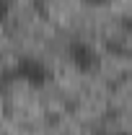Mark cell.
I'll use <instances>...</instances> for the list:
<instances>
[{
	"instance_id": "cell-1",
	"label": "cell",
	"mask_w": 132,
	"mask_h": 135,
	"mask_svg": "<svg viewBox=\"0 0 132 135\" xmlns=\"http://www.w3.org/2000/svg\"><path fill=\"white\" fill-rule=\"evenodd\" d=\"M13 73H16V81L31 86V88H42L52 81V70L47 68V62L34 55H21L13 62Z\"/></svg>"
},
{
	"instance_id": "cell-2",
	"label": "cell",
	"mask_w": 132,
	"mask_h": 135,
	"mask_svg": "<svg viewBox=\"0 0 132 135\" xmlns=\"http://www.w3.org/2000/svg\"><path fill=\"white\" fill-rule=\"evenodd\" d=\"M67 60L78 73L91 75V73H96L101 68V52L85 39H73L67 44Z\"/></svg>"
},
{
	"instance_id": "cell-3",
	"label": "cell",
	"mask_w": 132,
	"mask_h": 135,
	"mask_svg": "<svg viewBox=\"0 0 132 135\" xmlns=\"http://www.w3.org/2000/svg\"><path fill=\"white\" fill-rule=\"evenodd\" d=\"M13 83H16V73H13V68L0 70V91H8Z\"/></svg>"
},
{
	"instance_id": "cell-4",
	"label": "cell",
	"mask_w": 132,
	"mask_h": 135,
	"mask_svg": "<svg viewBox=\"0 0 132 135\" xmlns=\"http://www.w3.org/2000/svg\"><path fill=\"white\" fill-rule=\"evenodd\" d=\"M13 13V0H0V23H5Z\"/></svg>"
},
{
	"instance_id": "cell-5",
	"label": "cell",
	"mask_w": 132,
	"mask_h": 135,
	"mask_svg": "<svg viewBox=\"0 0 132 135\" xmlns=\"http://www.w3.org/2000/svg\"><path fill=\"white\" fill-rule=\"evenodd\" d=\"M106 47H109V52H114V55H127V50H124V44H122V42L109 39V42H106Z\"/></svg>"
},
{
	"instance_id": "cell-6",
	"label": "cell",
	"mask_w": 132,
	"mask_h": 135,
	"mask_svg": "<svg viewBox=\"0 0 132 135\" xmlns=\"http://www.w3.org/2000/svg\"><path fill=\"white\" fill-rule=\"evenodd\" d=\"M85 8H106V5H111L114 0H80Z\"/></svg>"
}]
</instances>
